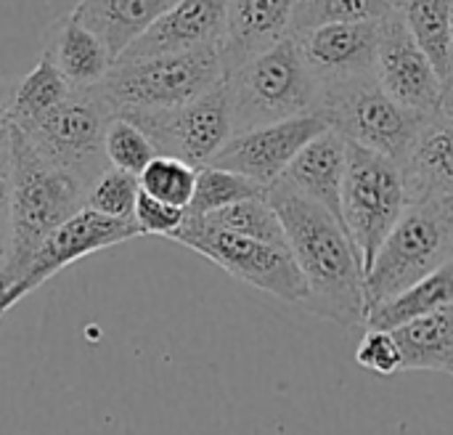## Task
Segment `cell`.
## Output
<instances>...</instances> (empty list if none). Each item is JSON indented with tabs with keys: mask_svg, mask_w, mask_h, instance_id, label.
Here are the masks:
<instances>
[{
	"mask_svg": "<svg viewBox=\"0 0 453 435\" xmlns=\"http://www.w3.org/2000/svg\"><path fill=\"white\" fill-rule=\"evenodd\" d=\"M138 194H141L138 175H133L127 170H119V167H106L93 181L85 207H90V210H96L101 215H109V218L133 221Z\"/></svg>",
	"mask_w": 453,
	"mask_h": 435,
	"instance_id": "cell-30",
	"label": "cell"
},
{
	"mask_svg": "<svg viewBox=\"0 0 453 435\" xmlns=\"http://www.w3.org/2000/svg\"><path fill=\"white\" fill-rule=\"evenodd\" d=\"M451 5L453 0H406L398 5L417 45L425 50L441 80L453 72Z\"/></svg>",
	"mask_w": 453,
	"mask_h": 435,
	"instance_id": "cell-24",
	"label": "cell"
},
{
	"mask_svg": "<svg viewBox=\"0 0 453 435\" xmlns=\"http://www.w3.org/2000/svg\"><path fill=\"white\" fill-rule=\"evenodd\" d=\"M395 3L390 0H297L292 35L324 27V24H356V21H382Z\"/></svg>",
	"mask_w": 453,
	"mask_h": 435,
	"instance_id": "cell-27",
	"label": "cell"
},
{
	"mask_svg": "<svg viewBox=\"0 0 453 435\" xmlns=\"http://www.w3.org/2000/svg\"><path fill=\"white\" fill-rule=\"evenodd\" d=\"M45 53L53 58L72 88H90L114 66V56L106 43L96 32L82 27L72 13L56 21Z\"/></svg>",
	"mask_w": 453,
	"mask_h": 435,
	"instance_id": "cell-20",
	"label": "cell"
},
{
	"mask_svg": "<svg viewBox=\"0 0 453 435\" xmlns=\"http://www.w3.org/2000/svg\"><path fill=\"white\" fill-rule=\"evenodd\" d=\"M263 194H265V189L242 173L215 167V165H202V167H196L194 197L186 207V215H207V213H215L234 202H242L250 197H263Z\"/></svg>",
	"mask_w": 453,
	"mask_h": 435,
	"instance_id": "cell-26",
	"label": "cell"
},
{
	"mask_svg": "<svg viewBox=\"0 0 453 435\" xmlns=\"http://www.w3.org/2000/svg\"><path fill=\"white\" fill-rule=\"evenodd\" d=\"M374 77L382 90L401 106L422 117L438 112L443 80L425 56V50L417 45L398 5L380 21Z\"/></svg>",
	"mask_w": 453,
	"mask_h": 435,
	"instance_id": "cell-12",
	"label": "cell"
},
{
	"mask_svg": "<svg viewBox=\"0 0 453 435\" xmlns=\"http://www.w3.org/2000/svg\"><path fill=\"white\" fill-rule=\"evenodd\" d=\"M11 106H13V85L0 77V146L8 144L11 130Z\"/></svg>",
	"mask_w": 453,
	"mask_h": 435,
	"instance_id": "cell-34",
	"label": "cell"
},
{
	"mask_svg": "<svg viewBox=\"0 0 453 435\" xmlns=\"http://www.w3.org/2000/svg\"><path fill=\"white\" fill-rule=\"evenodd\" d=\"M135 237H141L135 221L109 218V215H101V213H96L90 207H82L77 215H72L69 221H64L58 229H53L40 242V247L29 258V263L21 271V276L13 282V287L0 295V319L21 298H27L29 292H35L40 284H45L48 279H53L66 266H72L80 258H88L93 252H101L106 247L130 242Z\"/></svg>",
	"mask_w": 453,
	"mask_h": 435,
	"instance_id": "cell-11",
	"label": "cell"
},
{
	"mask_svg": "<svg viewBox=\"0 0 453 435\" xmlns=\"http://www.w3.org/2000/svg\"><path fill=\"white\" fill-rule=\"evenodd\" d=\"M69 93H72V85L58 72L53 58L42 50V56L32 66V72L13 85L11 125H16L21 130L32 128L45 114H50L56 106H61Z\"/></svg>",
	"mask_w": 453,
	"mask_h": 435,
	"instance_id": "cell-23",
	"label": "cell"
},
{
	"mask_svg": "<svg viewBox=\"0 0 453 435\" xmlns=\"http://www.w3.org/2000/svg\"><path fill=\"white\" fill-rule=\"evenodd\" d=\"M453 303V255L435 271L390 298L388 303L372 308L364 319L366 330H395L411 319L435 314Z\"/></svg>",
	"mask_w": 453,
	"mask_h": 435,
	"instance_id": "cell-22",
	"label": "cell"
},
{
	"mask_svg": "<svg viewBox=\"0 0 453 435\" xmlns=\"http://www.w3.org/2000/svg\"><path fill=\"white\" fill-rule=\"evenodd\" d=\"M300 53L319 85L374 74L380 21L324 24L295 35Z\"/></svg>",
	"mask_w": 453,
	"mask_h": 435,
	"instance_id": "cell-14",
	"label": "cell"
},
{
	"mask_svg": "<svg viewBox=\"0 0 453 435\" xmlns=\"http://www.w3.org/2000/svg\"><path fill=\"white\" fill-rule=\"evenodd\" d=\"M356 364L380 377H393V375L403 372L401 348H398L393 332L390 330H366V335L356 346Z\"/></svg>",
	"mask_w": 453,
	"mask_h": 435,
	"instance_id": "cell-31",
	"label": "cell"
},
{
	"mask_svg": "<svg viewBox=\"0 0 453 435\" xmlns=\"http://www.w3.org/2000/svg\"><path fill=\"white\" fill-rule=\"evenodd\" d=\"M226 77L218 45L165 53L138 61H114L93 85L111 117H135L183 106Z\"/></svg>",
	"mask_w": 453,
	"mask_h": 435,
	"instance_id": "cell-3",
	"label": "cell"
},
{
	"mask_svg": "<svg viewBox=\"0 0 453 435\" xmlns=\"http://www.w3.org/2000/svg\"><path fill=\"white\" fill-rule=\"evenodd\" d=\"M348 167V141L326 128L313 141H308L300 154L289 162L281 181L289 183L303 197L313 199L329 210L342 223V186Z\"/></svg>",
	"mask_w": 453,
	"mask_h": 435,
	"instance_id": "cell-17",
	"label": "cell"
},
{
	"mask_svg": "<svg viewBox=\"0 0 453 435\" xmlns=\"http://www.w3.org/2000/svg\"><path fill=\"white\" fill-rule=\"evenodd\" d=\"M175 3L178 0H80L72 16L96 32L117 61V56Z\"/></svg>",
	"mask_w": 453,
	"mask_h": 435,
	"instance_id": "cell-19",
	"label": "cell"
},
{
	"mask_svg": "<svg viewBox=\"0 0 453 435\" xmlns=\"http://www.w3.org/2000/svg\"><path fill=\"white\" fill-rule=\"evenodd\" d=\"M316 112L345 141L374 149L398 165L406 159L427 117L393 101L374 74L321 85Z\"/></svg>",
	"mask_w": 453,
	"mask_h": 435,
	"instance_id": "cell-7",
	"label": "cell"
},
{
	"mask_svg": "<svg viewBox=\"0 0 453 435\" xmlns=\"http://www.w3.org/2000/svg\"><path fill=\"white\" fill-rule=\"evenodd\" d=\"M11 247V154L8 144L0 146V268Z\"/></svg>",
	"mask_w": 453,
	"mask_h": 435,
	"instance_id": "cell-33",
	"label": "cell"
},
{
	"mask_svg": "<svg viewBox=\"0 0 453 435\" xmlns=\"http://www.w3.org/2000/svg\"><path fill=\"white\" fill-rule=\"evenodd\" d=\"M406 207L409 191L401 165L374 149L348 141L342 226L358 252L364 276Z\"/></svg>",
	"mask_w": 453,
	"mask_h": 435,
	"instance_id": "cell-6",
	"label": "cell"
},
{
	"mask_svg": "<svg viewBox=\"0 0 453 435\" xmlns=\"http://www.w3.org/2000/svg\"><path fill=\"white\" fill-rule=\"evenodd\" d=\"M265 199L281 218L289 252L305 279L303 306L345 330L364 327V268L345 226L281 178L265 189Z\"/></svg>",
	"mask_w": 453,
	"mask_h": 435,
	"instance_id": "cell-1",
	"label": "cell"
},
{
	"mask_svg": "<svg viewBox=\"0 0 453 435\" xmlns=\"http://www.w3.org/2000/svg\"><path fill=\"white\" fill-rule=\"evenodd\" d=\"M231 0H178L141 37H135L117 61H138L165 53L218 45Z\"/></svg>",
	"mask_w": 453,
	"mask_h": 435,
	"instance_id": "cell-15",
	"label": "cell"
},
{
	"mask_svg": "<svg viewBox=\"0 0 453 435\" xmlns=\"http://www.w3.org/2000/svg\"><path fill=\"white\" fill-rule=\"evenodd\" d=\"M401 170L409 202L453 197V114L435 112L425 120Z\"/></svg>",
	"mask_w": 453,
	"mask_h": 435,
	"instance_id": "cell-18",
	"label": "cell"
},
{
	"mask_svg": "<svg viewBox=\"0 0 453 435\" xmlns=\"http://www.w3.org/2000/svg\"><path fill=\"white\" fill-rule=\"evenodd\" d=\"M173 242L199 252L210 263L220 266L234 279L268 292L284 303L303 306L305 279L287 247H276L252 237H242L207 223L204 218L186 215L180 229L170 237Z\"/></svg>",
	"mask_w": 453,
	"mask_h": 435,
	"instance_id": "cell-8",
	"label": "cell"
},
{
	"mask_svg": "<svg viewBox=\"0 0 453 435\" xmlns=\"http://www.w3.org/2000/svg\"><path fill=\"white\" fill-rule=\"evenodd\" d=\"M11 154V247L0 268V295L27 268L40 242L88 205L90 183L45 157L16 125L8 130Z\"/></svg>",
	"mask_w": 453,
	"mask_h": 435,
	"instance_id": "cell-2",
	"label": "cell"
},
{
	"mask_svg": "<svg viewBox=\"0 0 453 435\" xmlns=\"http://www.w3.org/2000/svg\"><path fill=\"white\" fill-rule=\"evenodd\" d=\"M390 332L401 348L403 372L430 369L453 375V303Z\"/></svg>",
	"mask_w": 453,
	"mask_h": 435,
	"instance_id": "cell-21",
	"label": "cell"
},
{
	"mask_svg": "<svg viewBox=\"0 0 453 435\" xmlns=\"http://www.w3.org/2000/svg\"><path fill=\"white\" fill-rule=\"evenodd\" d=\"M133 221H135L141 237L149 234V237H165V239H170L180 229V223L186 221V210L183 207H173L167 202H159V199L149 197L146 191H141L138 199H135Z\"/></svg>",
	"mask_w": 453,
	"mask_h": 435,
	"instance_id": "cell-32",
	"label": "cell"
},
{
	"mask_svg": "<svg viewBox=\"0 0 453 435\" xmlns=\"http://www.w3.org/2000/svg\"><path fill=\"white\" fill-rule=\"evenodd\" d=\"M104 149L111 167L127 170L133 175H141L143 167L157 157V149L149 141V136L127 117H114L109 122Z\"/></svg>",
	"mask_w": 453,
	"mask_h": 435,
	"instance_id": "cell-29",
	"label": "cell"
},
{
	"mask_svg": "<svg viewBox=\"0 0 453 435\" xmlns=\"http://www.w3.org/2000/svg\"><path fill=\"white\" fill-rule=\"evenodd\" d=\"M390 3H395V5H401V3H406V0H390Z\"/></svg>",
	"mask_w": 453,
	"mask_h": 435,
	"instance_id": "cell-37",
	"label": "cell"
},
{
	"mask_svg": "<svg viewBox=\"0 0 453 435\" xmlns=\"http://www.w3.org/2000/svg\"><path fill=\"white\" fill-rule=\"evenodd\" d=\"M234 133L316 112L321 85L305 64L295 35L226 74Z\"/></svg>",
	"mask_w": 453,
	"mask_h": 435,
	"instance_id": "cell-4",
	"label": "cell"
},
{
	"mask_svg": "<svg viewBox=\"0 0 453 435\" xmlns=\"http://www.w3.org/2000/svg\"><path fill=\"white\" fill-rule=\"evenodd\" d=\"M438 112L453 114V72L443 80V85H441V104H438Z\"/></svg>",
	"mask_w": 453,
	"mask_h": 435,
	"instance_id": "cell-35",
	"label": "cell"
},
{
	"mask_svg": "<svg viewBox=\"0 0 453 435\" xmlns=\"http://www.w3.org/2000/svg\"><path fill=\"white\" fill-rule=\"evenodd\" d=\"M297 0H231L218 43L223 72L231 74L252 56L292 35Z\"/></svg>",
	"mask_w": 453,
	"mask_h": 435,
	"instance_id": "cell-16",
	"label": "cell"
},
{
	"mask_svg": "<svg viewBox=\"0 0 453 435\" xmlns=\"http://www.w3.org/2000/svg\"><path fill=\"white\" fill-rule=\"evenodd\" d=\"M451 50H453V5H451Z\"/></svg>",
	"mask_w": 453,
	"mask_h": 435,
	"instance_id": "cell-36",
	"label": "cell"
},
{
	"mask_svg": "<svg viewBox=\"0 0 453 435\" xmlns=\"http://www.w3.org/2000/svg\"><path fill=\"white\" fill-rule=\"evenodd\" d=\"M133 120L154 144L157 154L183 159L194 167L210 165L234 136L231 96L226 77L199 98L162 112L135 114Z\"/></svg>",
	"mask_w": 453,
	"mask_h": 435,
	"instance_id": "cell-10",
	"label": "cell"
},
{
	"mask_svg": "<svg viewBox=\"0 0 453 435\" xmlns=\"http://www.w3.org/2000/svg\"><path fill=\"white\" fill-rule=\"evenodd\" d=\"M194 218H204L207 223H212L218 229H226V231H234V234H242V237H252V239H260V242H268V245L289 250L281 218L276 215V210L271 207L265 194L263 197H250V199L234 202L228 207H220L215 213L194 215Z\"/></svg>",
	"mask_w": 453,
	"mask_h": 435,
	"instance_id": "cell-25",
	"label": "cell"
},
{
	"mask_svg": "<svg viewBox=\"0 0 453 435\" xmlns=\"http://www.w3.org/2000/svg\"><path fill=\"white\" fill-rule=\"evenodd\" d=\"M451 255L453 197L409 202L364 276L366 314L435 271Z\"/></svg>",
	"mask_w": 453,
	"mask_h": 435,
	"instance_id": "cell-5",
	"label": "cell"
},
{
	"mask_svg": "<svg viewBox=\"0 0 453 435\" xmlns=\"http://www.w3.org/2000/svg\"><path fill=\"white\" fill-rule=\"evenodd\" d=\"M138 183H141V191H146L149 197L186 210L194 197L196 167L183 159L157 154L138 175Z\"/></svg>",
	"mask_w": 453,
	"mask_h": 435,
	"instance_id": "cell-28",
	"label": "cell"
},
{
	"mask_svg": "<svg viewBox=\"0 0 453 435\" xmlns=\"http://www.w3.org/2000/svg\"><path fill=\"white\" fill-rule=\"evenodd\" d=\"M326 128L329 125L319 112H308L252 130H242L223 144V149L212 157L210 165L242 173L268 189L284 175L300 149Z\"/></svg>",
	"mask_w": 453,
	"mask_h": 435,
	"instance_id": "cell-13",
	"label": "cell"
},
{
	"mask_svg": "<svg viewBox=\"0 0 453 435\" xmlns=\"http://www.w3.org/2000/svg\"><path fill=\"white\" fill-rule=\"evenodd\" d=\"M111 112L90 88H72L66 101L45 114L32 128L21 130L32 138V144L50 157L53 162L80 173L90 186L93 181L111 167L106 159L104 138L111 122Z\"/></svg>",
	"mask_w": 453,
	"mask_h": 435,
	"instance_id": "cell-9",
	"label": "cell"
}]
</instances>
